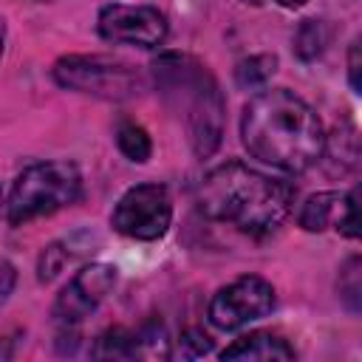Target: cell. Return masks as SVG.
I'll list each match as a JSON object with an SVG mask.
<instances>
[{
  "label": "cell",
  "mask_w": 362,
  "mask_h": 362,
  "mask_svg": "<svg viewBox=\"0 0 362 362\" xmlns=\"http://www.w3.org/2000/svg\"><path fill=\"white\" fill-rule=\"evenodd\" d=\"M240 141L252 158L297 175L320 161L325 130L305 99L286 88H272L246 102Z\"/></svg>",
  "instance_id": "cell-1"
},
{
  "label": "cell",
  "mask_w": 362,
  "mask_h": 362,
  "mask_svg": "<svg viewBox=\"0 0 362 362\" xmlns=\"http://www.w3.org/2000/svg\"><path fill=\"white\" fill-rule=\"evenodd\" d=\"M294 204L288 181L263 175L243 161L215 167L198 187V209L209 221L229 223L246 235L274 232Z\"/></svg>",
  "instance_id": "cell-2"
},
{
  "label": "cell",
  "mask_w": 362,
  "mask_h": 362,
  "mask_svg": "<svg viewBox=\"0 0 362 362\" xmlns=\"http://www.w3.org/2000/svg\"><path fill=\"white\" fill-rule=\"evenodd\" d=\"M153 79L170 110L184 119L189 147L198 158H209L223 139V93L212 71L189 54H161L153 65Z\"/></svg>",
  "instance_id": "cell-3"
},
{
  "label": "cell",
  "mask_w": 362,
  "mask_h": 362,
  "mask_svg": "<svg viewBox=\"0 0 362 362\" xmlns=\"http://www.w3.org/2000/svg\"><path fill=\"white\" fill-rule=\"evenodd\" d=\"M82 195V175L71 161H37L25 167L8 195V223L23 226L34 218L54 215Z\"/></svg>",
  "instance_id": "cell-4"
},
{
  "label": "cell",
  "mask_w": 362,
  "mask_h": 362,
  "mask_svg": "<svg viewBox=\"0 0 362 362\" xmlns=\"http://www.w3.org/2000/svg\"><path fill=\"white\" fill-rule=\"evenodd\" d=\"M51 76L65 90L85 93L105 102H127L144 90V76L130 62H122L105 54L59 57L51 68Z\"/></svg>",
  "instance_id": "cell-5"
},
{
  "label": "cell",
  "mask_w": 362,
  "mask_h": 362,
  "mask_svg": "<svg viewBox=\"0 0 362 362\" xmlns=\"http://www.w3.org/2000/svg\"><path fill=\"white\" fill-rule=\"evenodd\" d=\"M173 223V201L164 184L147 181L130 187L110 212V226L133 240H158Z\"/></svg>",
  "instance_id": "cell-6"
},
{
  "label": "cell",
  "mask_w": 362,
  "mask_h": 362,
  "mask_svg": "<svg viewBox=\"0 0 362 362\" xmlns=\"http://www.w3.org/2000/svg\"><path fill=\"white\" fill-rule=\"evenodd\" d=\"M274 305H277L274 286L257 274H243L212 294L206 317L221 331H238V328L272 314Z\"/></svg>",
  "instance_id": "cell-7"
},
{
  "label": "cell",
  "mask_w": 362,
  "mask_h": 362,
  "mask_svg": "<svg viewBox=\"0 0 362 362\" xmlns=\"http://www.w3.org/2000/svg\"><path fill=\"white\" fill-rule=\"evenodd\" d=\"M96 31L102 40L133 48H158L167 40V17L156 6L107 3L99 8Z\"/></svg>",
  "instance_id": "cell-8"
},
{
  "label": "cell",
  "mask_w": 362,
  "mask_h": 362,
  "mask_svg": "<svg viewBox=\"0 0 362 362\" xmlns=\"http://www.w3.org/2000/svg\"><path fill=\"white\" fill-rule=\"evenodd\" d=\"M116 283V266L110 263H88L82 266L68 286H62V291L54 300V320L65 328L79 325L90 311H96V305L110 294Z\"/></svg>",
  "instance_id": "cell-9"
},
{
  "label": "cell",
  "mask_w": 362,
  "mask_h": 362,
  "mask_svg": "<svg viewBox=\"0 0 362 362\" xmlns=\"http://www.w3.org/2000/svg\"><path fill=\"white\" fill-rule=\"evenodd\" d=\"M300 226L305 232H322L334 226L339 235L356 240L359 218H356V189L348 192H317L300 209Z\"/></svg>",
  "instance_id": "cell-10"
},
{
  "label": "cell",
  "mask_w": 362,
  "mask_h": 362,
  "mask_svg": "<svg viewBox=\"0 0 362 362\" xmlns=\"http://www.w3.org/2000/svg\"><path fill=\"white\" fill-rule=\"evenodd\" d=\"M294 356H297L294 348L272 331H249L221 351V359H243V362H274Z\"/></svg>",
  "instance_id": "cell-11"
},
{
  "label": "cell",
  "mask_w": 362,
  "mask_h": 362,
  "mask_svg": "<svg viewBox=\"0 0 362 362\" xmlns=\"http://www.w3.org/2000/svg\"><path fill=\"white\" fill-rule=\"evenodd\" d=\"M116 147L122 150L124 158H130L136 164H144L153 153V141H150L147 130L141 124L130 122V119H122L116 124Z\"/></svg>",
  "instance_id": "cell-12"
},
{
  "label": "cell",
  "mask_w": 362,
  "mask_h": 362,
  "mask_svg": "<svg viewBox=\"0 0 362 362\" xmlns=\"http://www.w3.org/2000/svg\"><path fill=\"white\" fill-rule=\"evenodd\" d=\"M274 71H277V57L274 54H252V57H246V59L238 62L235 82L240 88L255 90V88H263L272 79Z\"/></svg>",
  "instance_id": "cell-13"
},
{
  "label": "cell",
  "mask_w": 362,
  "mask_h": 362,
  "mask_svg": "<svg viewBox=\"0 0 362 362\" xmlns=\"http://www.w3.org/2000/svg\"><path fill=\"white\" fill-rule=\"evenodd\" d=\"M328 45V28L322 20H303L294 31V54L303 62L317 59Z\"/></svg>",
  "instance_id": "cell-14"
},
{
  "label": "cell",
  "mask_w": 362,
  "mask_h": 362,
  "mask_svg": "<svg viewBox=\"0 0 362 362\" xmlns=\"http://www.w3.org/2000/svg\"><path fill=\"white\" fill-rule=\"evenodd\" d=\"M133 356H147V359L170 356V339L161 322H147L139 331H133Z\"/></svg>",
  "instance_id": "cell-15"
},
{
  "label": "cell",
  "mask_w": 362,
  "mask_h": 362,
  "mask_svg": "<svg viewBox=\"0 0 362 362\" xmlns=\"http://www.w3.org/2000/svg\"><path fill=\"white\" fill-rule=\"evenodd\" d=\"M96 359H136L133 356V331L127 328H107L105 334H99L93 351Z\"/></svg>",
  "instance_id": "cell-16"
},
{
  "label": "cell",
  "mask_w": 362,
  "mask_h": 362,
  "mask_svg": "<svg viewBox=\"0 0 362 362\" xmlns=\"http://www.w3.org/2000/svg\"><path fill=\"white\" fill-rule=\"evenodd\" d=\"M339 297L348 303L351 311H359L362 303V260L354 255L339 269Z\"/></svg>",
  "instance_id": "cell-17"
},
{
  "label": "cell",
  "mask_w": 362,
  "mask_h": 362,
  "mask_svg": "<svg viewBox=\"0 0 362 362\" xmlns=\"http://www.w3.org/2000/svg\"><path fill=\"white\" fill-rule=\"evenodd\" d=\"M65 260H68V252H65L59 243H48V246L42 249L40 260H37V277H40V283H51V280L62 272Z\"/></svg>",
  "instance_id": "cell-18"
},
{
  "label": "cell",
  "mask_w": 362,
  "mask_h": 362,
  "mask_svg": "<svg viewBox=\"0 0 362 362\" xmlns=\"http://www.w3.org/2000/svg\"><path fill=\"white\" fill-rule=\"evenodd\" d=\"M178 348H181L184 356H204V354L212 351V339L201 328H187L178 339Z\"/></svg>",
  "instance_id": "cell-19"
},
{
  "label": "cell",
  "mask_w": 362,
  "mask_h": 362,
  "mask_svg": "<svg viewBox=\"0 0 362 362\" xmlns=\"http://www.w3.org/2000/svg\"><path fill=\"white\" fill-rule=\"evenodd\" d=\"M14 286H17V269H14V263L0 260V305L11 297Z\"/></svg>",
  "instance_id": "cell-20"
},
{
  "label": "cell",
  "mask_w": 362,
  "mask_h": 362,
  "mask_svg": "<svg viewBox=\"0 0 362 362\" xmlns=\"http://www.w3.org/2000/svg\"><path fill=\"white\" fill-rule=\"evenodd\" d=\"M359 71H362V62H359V40H354L351 48H348V82H351L354 93H359V88H362Z\"/></svg>",
  "instance_id": "cell-21"
},
{
  "label": "cell",
  "mask_w": 362,
  "mask_h": 362,
  "mask_svg": "<svg viewBox=\"0 0 362 362\" xmlns=\"http://www.w3.org/2000/svg\"><path fill=\"white\" fill-rule=\"evenodd\" d=\"M255 3H260V0H255ZM277 6H283V8H300V6H305L308 0H274Z\"/></svg>",
  "instance_id": "cell-22"
},
{
  "label": "cell",
  "mask_w": 362,
  "mask_h": 362,
  "mask_svg": "<svg viewBox=\"0 0 362 362\" xmlns=\"http://www.w3.org/2000/svg\"><path fill=\"white\" fill-rule=\"evenodd\" d=\"M3 48H6V20L0 17V57H3Z\"/></svg>",
  "instance_id": "cell-23"
},
{
  "label": "cell",
  "mask_w": 362,
  "mask_h": 362,
  "mask_svg": "<svg viewBox=\"0 0 362 362\" xmlns=\"http://www.w3.org/2000/svg\"><path fill=\"white\" fill-rule=\"evenodd\" d=\"M0 209H3V187H0Z\"/></svg>",
  "instance_id": "cell-24"
}]
</instances>
